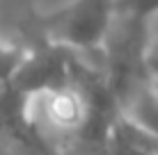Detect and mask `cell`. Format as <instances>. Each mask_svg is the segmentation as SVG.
Returning <instances> with one entry per match:
<instances>
[{
  "label": "cell",
  "mask_w": 158,
  "mask_h": 155,
  "mask_svg": "<svg viewBox=\"0 0 158 155\" xmlns=\"http://www.w3.org/2000/svg\"><path fill=\"white\" fill-rule=\"evenodd\" d=\"M147 64H149V71H151V76H154V80H156V78H158V39L151 41V46H149Z\"/></svg>",
  "instance_id": "5b68a950"
},
{
  "label": "cell",
  "mask_w": 158,
  "mask_h": 155,
  "mask_svg": "<svg viewBox=\"0 0 158 155\" xmlns=\"http://www.w3.org/2000/svg\"><path fill=\"white\" fill-rule=\"evenodd\" d=\"M2 48H5V44H0V50H2Z\"/></svg>",
  "instance_id": "9c48e42d"
},
{
  "label": "cell",
  "mask_w": 158,
  "mask_h": 155,
  "mask_svg": "<svg viewBox=\"0 0 158 155\" xmlns=\"http://www.w3.org/2000/svg\"><path fill=\"white\" fill-rule=\"evenodd\" d=\"M41 155H55V153H53V148L51 146H46V148H44V153Z\"/></svg>",
  "instance_id": "8992f818"
},
{
  "label": "cell",
  "mask_w": 158,
  "mask_h": 155,
  "mask_svg": "<svg viewBox=\"0 0 158 155\" xmlns=\"http://www.w3.org/2000/svg\"><path fill=\"white\" fill-rule=\"evenodd\" d=\"M149 28L144 21L115 14L108 37L103 41V76L112 89L119 107L138 91L154 82L147 64L149 55Z\"/></svg>",
  "instance_id": "6da1fadb"
},
{
  "label": "cell",
  "mask_w": 158,
  "mask_h": 155,
  "mask_svg": "<svg viewBox=\"0 0 158 155\" xmlns=\"http://www.w3.org/2000/svg\"><path fill=\"white\" fill-rule=\"evenodd\" d=\"M99 155H108V151H103V153H99Z\"/></svg>",
  "instance_id": "ba28073f"
},
{
  "label": "cell",
  "mask_w": 158,
  "mask_h": 155,
  "mask_svg": "<svg viewBox=\"0 0 158 155\" xmlns=\"http://www.w3.org/2000/svg\"><path fill=\"white\" fill-rule=\"evenodd\" d=\"M76 62L78 57L73 55V50L44 41L32 52H25V60L21 62L9 84L30 100L67 91L73 87Z\"/></svg>",
  "instance_id": "3957f363"
},
{
  "label": "cell",
  "mask_w": 158,
  "mask_h": 155,
  "mask_svg": "<svg viewBox=\"0 0 158 155\" xmlns=\"http://www.w3.org/2000/svg\"><path fill=\"white\" fill-rule=\"evenodd\" d=\"M117 0H69L53 12L35 16V30L44 41L69 50L92 52L103 46Z\"/></svg>",
  "instance_id": "7a4b0ae2"
},
{
  "label": "cell",
  "mask_w": 158,
  "mask_h": 155,
  "mask_svg": "<svg viewBox=\"0 0 158 155\" xmlns=\"http://www.w3.org/2000/svg\"><path fill=\"white\" fill-rule=\"evenodd\" d=\"M115 14L149 23L158 14V0H117L115 2Z\"/></svg>",
  "instance_id": "277c9868"
},
{
  "label": "cell",
  "mask_w": 158,
  "mask_h": 155,
  "mask_svg": "<svg viewBox=\"0 0 158 155\" xmlns=\"http://www.w3.org/2000/svg\"><path fill=\"white\" fill-rule=\"evenodd\" d=\"M154 94H156V98H158V78L154 80Z\"/></svg>",
  "instance_id": "52a82bcc"
}]
</instances>
